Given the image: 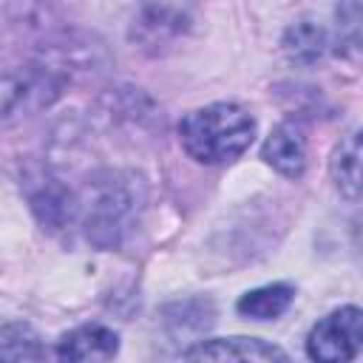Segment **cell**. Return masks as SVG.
<instances>
[{"mask_svg":"<svg viewBox=\"0 0 363 363\" xmlns=\"http://www.w3.org/2000/svg\"><path fill=\"white\" fill-rule=\"evenodd\" d=\"M255 119L235 102H213L196 108L179 122L184 153L201 164H230L250 150Z\"/></svg>","mask_w":363,"mask_h":363,"instance_id":"cell-1","label":"cell"},{"mask_svg":"<svg viewBox=\"0 0 363 363\" xmlns=\"http://www.w3.org/2000/svg\"><path fill=\"white\" fill-rule=\"evenodd\" d=\"M139 204L142 193L136 179L128 173L105 170L96 173L77 196V218L82 224L85 238L96 250H111L125 238V233L136 221Z\"/></svg>","mask_w":363,"mask_h":363,"instance_id":"cell-2","label":"cell"},{"mask_svg":"<svg viewBox=\"0 0 363 363\" xmlns=\"http://www.w3.org/2000/svg\"><path fill=\"white\" fill-rule=\"evenodd\" d=\"M62 71L48 62H34L0 74V122L28 116L48 108L62 91Z\"/></svg>","mask_w":363,"mask_h":363,"instance_id":"cell-3","label":"cell"},{"mask_svg":"<svg viewBox=\"0 0 363 363\" xmlns=\"http://www.w3.org/2000/svg\"><path fill=\"white\" fill-rule=\"evenodd\" d=\"M363 343V312L357 306H343L320 318L309 337H306V354L320 363H340L352 360L360 352Z\"/></svg>","mask_w":363,"mask_h":363,"instance_id":"cell-4","label":"cell"},{"mask_svg":"<svg viewBox=\"0 0 363 363\" xmlns=\"http://www.w3.org/2000/svg\"><path fill=\"white\" fill-rule=\"evenodd\" d=\"M28 207L48 230H62L77 218V196L51 173H34L26 182Z\"/></svg>","mask_w":363,"mask_h":363,"instance_id":"cell-5","label":"cell"},{"mask_svg":"<svg viewBox=\"0 0 363 363\" xmlns=\"http://www.w3.org/2000/svg\"><path fill=\"white\" fill-rule=\"evenodd\" d=\"M261 159L286 179H301L306 170V136L298 122H281L269 130Z\"/></svg>","mask_w":363,"mask_h":363,"instance_id":"cell-6","label":"cell"},{"mask_svg":"<svg viewBox=\"0 0 363 363\" xmlns=\"http://www.w3.org/2000/svg\"><path fill=\"white\" fill-rule=\"evenodd\" d=\"M187 360H286V352L258 337H213L184 349Z\"/></svg>","mask_w":363,"mask_h":363,"instance_id":"cell-7","label":"cell"},{"mask_svg":"<svg viewBox=\"0 0 363 363\" xmlns=\"http://www.w3.org/2000/svg\"><path fill=\"white\" fill-rule=\"evenodd\" d=\"M119 352V335L102 323H82L57 340L60 360H111Z\"/></svg>","mask_w":363,"mask_h":363,"instance_id":"cell-8","label":"cell"},{"mask_svg":"<svg viewBox=\"0 0 363 363\" xmlns=\"http://www.w3.org/2000/svg\"><path fill=\"white\" fill-rule=\"evenodd\" d=\"M329 173L340 196H346L349 201H357L360 196V133L357 130H352L337 142L329 159Z\"/></svg>","mask_w":363,"mask_h":363,"instance_id":"cell-9","label":"cell"},{"mask_svg":"<svg viewBox=\"0 0 363 363\" xmlns=\"http://www.w3.org/2000/svg\"><path fill=\"white\" fill-rule=\"evenodd\" d=\"M292 301H295V286H289V284H267V286L244 292L238 298L235 309L244 318H252V320H275L292 306Z\"/></svg>","mask_w":363,"mask_h":363,"instance_id":"cell-10","label":"cell"},{"mask_svg":"<svg viewBox=\"0 0 363 363\" xmlns=\"http://www.w3.org/2000/svg\"><path fill=\"white\" fill-rule=\"evenodd\" d=\"M326 51V31L315 20H298L284 34V54L298 65H312Z\"/></svg>","mask_w":363,"mask_h":363,"instance_id":"cell-11","label":"cell"},{"mask_svg":"<svg viewBox=\"0 0 363 363\" xmlns=\"http://www.w3.org/2000/svg\"><path fill=\"white\" fill-rule=\"evenodd\" d=\"M6 357H11V360H26V357H43V349H37V343H34V337L28 335L26 337V329H17V335H9L6 337V343H0V360H6Z\"/></svg>","mask_w":363,"mask_h":363,"instance_id":"cell-12","label":"cell"}]
</instances>
